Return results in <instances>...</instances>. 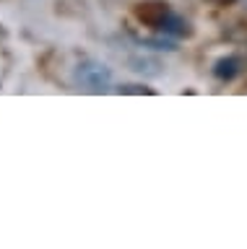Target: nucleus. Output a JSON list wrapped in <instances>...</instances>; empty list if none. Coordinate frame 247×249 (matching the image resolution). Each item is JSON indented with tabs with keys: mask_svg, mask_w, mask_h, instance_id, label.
<instances>
[{
	"mask_svg": "<svg viewBox=\"0 0 247 249\" xmlns=\"http://www.w3.org/2000/svg\"><path fill=\"white\" fill-rule=\"evenodd\" d=\"M76 78H78V83H83L91 91H104L110 86L112 75H110V68H104L102 62H83V65H78Z\"/></svg>",
	"mask_w": 247,
	"mask_h": 249,
	"instance_id": "1",
	"label": "nucleus"
},
{
	"mask_svg": "<svg viewBox=\"0 0 247 249\" xmlns=\"http://www.w3.org/2000/svg\"><path fill=\"white\" fill-rule=\"evenodd\" d=\"M169 13H172V11H169L167 3H143V5L135 8V16H138V18H141L146 26H153V29H159L161 21H164Z\"/></svg>",
	"mask_w": 247,
	"mask_h": 249,
	"instance_id": "2",
	"label": "nucleus"
},
{
	"mask_svg": "<svg viewBox=\"0 0 247 249\" xmlns=\"http://www.w3.org/2000/svg\"><path fill=\"white\" fill-rule=\"evenodd\" d=\"M159 31H164V34H174V36H190L192 34V29H190V23L180 18L177 13H169L164 21H161V26Z\"/></svg>",
	"mask_w": 247,
	"mask_h": 249,
	"instance_id": "3",
	"label": "nucleus"
},
{
	"mask_svg": "<svg viewBox=\"0 0 247 249\" xmlns=\"http://www.w3.org/2000/svg\"><path fill=\"white\" fill-rule=\"evenodd\" d=\"M239 57H221L219 62L213 65V75L219 78V81H231L237 73H239Z\"/></svg>",
	"mask_w": 247,
	"mask_h": 249,
	"instance_id": "4",
	"label": "nucleus"
}]
</instances>
